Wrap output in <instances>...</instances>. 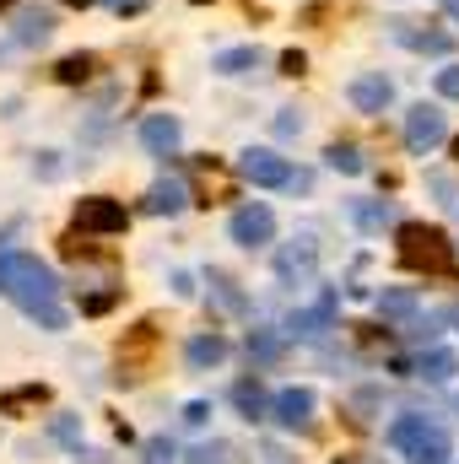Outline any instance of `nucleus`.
<instances>
[{
  "label": "nucleus",
  "instance_id": "27",
  "mask_svg": "<svg viewBox=\"0 0 459 464\" xmlns=\"http://www.w3.org/2000/svg\"><path fill=\"white\" fill-rule=\"evenodd\" d=\"M146 464H179L173 443H168V438H151V443H146Z\"/></svg>",
  "mask_w": 459,
  "mask_h": 464
},
{
  "label": "nucleus",
  "instance_id": "3",
  "mask_svg": "<svg viewBox=\"0 0 459 464\" xmlns=\"http://www.w3.org/2000/svg\"><path fill=\"white\" fill-rule=\"evenodd\" d=\"M389 449H400L405 464H449L454 438H449V427L433 421V416H400V421L389 427Z\"/></svg>",
  "mask_w": 459,
  "mask_h": 464
},
{
  "label": "nucleus",
  "instance_id": "12",
  "mask_svg": "<svg viewBox=\"0 0 459 464\" xmlns=\"http://www.w3.org/2000/svg\"><path fill=\"white\" fill-rule=\"evenodd\" d=\"M336 324V292H325L314 308H303V314H292L287 319V335H298V341H319L325 330Z\"/></svg>",
  "mask_w": 459,
  "mask_h": 464
},
{
  "label": "nucleus",
  "instance_id": "5",
  "mask_svg": "<svg viewBox=\"0 0 459 464\" xmlns=\"http://www.w3.org/2000/svg\"><path fill=\"white\" fill-rule=\"evenodd\" d=\"M314 389H303V383H292V389H281L276 400H270V421L281 427V432H314Z\"/></svg>",
  "mask_w": 459,
  "mask_h": 464
},
{
  "label": "nucleus",
  "instance_id": "30",
  "mask_svg": "<svg viewBox=\"0 0 459 464\" xmlns=\"http://www.w3.org/2000/svg\"><path fill=\"white\" fill-rule=\"evenodd\" d=\"M206 421H211V405H206V400L184 405V427H206Z\"/></svg>",
  "mask_w": 459,
  "mask_h": 464
},
{
  "label": "nucleus",
  "instance_id": "36",
  "mask_svg": "<svg viewBox=\"0 0 459 464\" xmlns=\"http://www.w3.org/2000/svg\"><path fill=\"white\" fill-rule=\"evenodd\" d=\"M11 5H16V0H0V11H11Z\"/></svg>",
  "mask_w": 459,
  "mask_h": 464
},
{
  "label": "nucleus",
  "instance_id": "34",
  "mask_svg": "<svg viewBox=\"0 0 459 464\" xmlns=\"http://www.w3.org/2000/svg\"><path fill=\"white\" fill-rule=\"evenodd\" d=\"M109 5H114L119 16H135V11H146V0H109Z\"/></svg>",
  "mask_w": 459,
  "mask_h": 464
},
{
  "label": "nucleus",
  "instance_id": "2",
  "mask_svg": "<svg viewBox=\"0 0 459 464\" xmlns=\"http://www.w3.org/2000/svg\"><path fill=\"white\" fill-rule=\"evenodd\" d=\"M400 243V265L405 270H427V276H454V243L444 227H427V222H400L395 227Z\"/></svg>",
  "mask_w": 459,
  "mask_h": 464
},
{
  "label": "nucleus",
  "instance_id": "17",
  "mask_svg": "<svg viewBox=\"0 0 459 464\" xmlns=\"http://www.w3.org/2000/svg\"><path fill=\"white\" fill-rule=\"evenodd\" d=\"M259 44H238V49H222L217 60H211V71H222V76H249V71H259Z\"/></svg>",
  "mask_w": 459,
  "mask_h": 464
},
{
  "label": "nucleus",
  "instance_id": "7",
  "mask_svg": "<svg viewBox=\"0 0 459 464\" xmlns=\"http://www.w3.org/2000/svg\"><path fill=\"white\" fill-rule=\"evenodd\" d=\"M228 237H232V243H243V248L270 243V237H276V217H270V206H259V200L238 206V211H232V222H228Z\"/></svg>",
  "mask_w": 459,
  "mask_h": 464
},
{
  "label": "nucleus",
  "instance_id": "37",
  "mask_svg": "<svg viewBox=\"0 0 459 464\" xmlns=\"http://www.w3.org/2000/svg\"><path fill=\"white\" fill-rule=\"evenodd\" d=\"M449 319H454V324H459V308H454V314H449Z\"/></svg>",
  "mask_w": 459,
  "mask_h": 464
},
{
  "label": "nucleus",
  "instance_id": "18",
  "mask_svg": "<svg viewBox=\"0 0 459 464\" xmlns=\"http://www.w3.org/2000/svg\"><path fill=\"white\" fill-rule=\"evenodd\" d=\"M351 222L362 232H384L395 227V206L389 200H351Z\"/></svg>",
  "mask_w": 459,
  "mask_h": 464
},
{
  "label": "nucleus",
  "instance_id": "33",
  "mask_svg": "<svg viewBox=\"0 0 459 464\" xmlns=\"http://www.w3.org/2000/svg\"><path fill=\"white\" fill-rule=\"evenodd\" d=\"M303 65H308V60H303L298 49H287V54H281V71H287V76H303Z\"/></svg>",
  "mask_w": 459,
  "mask_h": 464
},
{
  "label": "nucleus",
  "instance_id": "23",
  "mask_svg": "<svg viewBox=\"0 0 459 464\" xmlns=\"http://www.w3.org/2000/svg\"><path fill=\"white\" fill-rule=\"evenodd\" d=\"M325 162H330V168H336V173H351V179H356V173H362V168H367V162H362V151H356V146H351V140H336V146H330V151H325Z\"/></svg>",
  "mask_w": 459,
  "mask_h": 464
},
{
  "label": "nucleus",
  "instance_id": "11",
  "mask_svg": "<svg viewBox=\"0 0 459 464\" xmlns=\"http://www.w3.org/2000/svg\"><path fill=\"white\" fill-rule=\"evenodd\" d=\"M395 372H411V378H427V383H449L459 372V356L449 346H433V351H422L416 362H395Z\"/></svg>",
  "mask_w": 459,
  "mask_h": 464
},
{
  "label": "nucleus",
  "instance_id": "19",
  "mask_svg": "<svg viewBox=\"0 0 459 464\" xmlns=\"http://www.w3.org/2000/svg\"><path fill=\"white\" fill-rule=\"evenodd\" d=\"M232 405L249 416V421H259L265 411H270V400H265V389H259V378H238L232 383Z\"/></svg>",
  "mask_w": 459,
  "mask_h": 464
},
{
  "label": "nucleus",
  "instance_id": "32",
  "mask_svg": "<svg viewBox=\"0 0 459 464\" xmlns=\"http://www.w3.org/2000/svg\"><path fill=\"white\" fill-rule=\"evenodd\" d=\"M303 130V119L292 114V109H281V119H276V135H298Z\"/></svg>",
  "mask_w": 459,
  "mask_h": 464
},
{
  "label": "nucleus",
  "instance_id": "26",
  "mask_svg": "<svg viewBox=\"0 0 459 464\" xmlns=\"http://www.w3.org/2000/svg\"><path fill=\"white\" fill-rule=\"evenodd\" d=\"M44 394H49V389H44V383H33V389H11L0 405H5V411H16V405H33V400H44Z\"/></svg>",
  "mask_w": 459,
  "mask_h": 464
},
{
  "label": "nucleus",
  "instance_id": "15",
  "mask_svg": "<svg viewBox=\"0 0 459 464\" xmlns=\"http://www.w3.org/2000/svg\"><path fill=\"white\" fill-rule=\"evenodd\" d=\"M184 206H190V189H184L179 179H157V184L146 189V200H141L146 217H179Z\"/></svg>",
  "mask_w": 459,
  "mask_h": 464
},
{
  "label": "nucleus",
  "instance_id": "6",
  "mask_svg": "<svg viewBox=\"0 0 459 464\" xmlns=\"http://www.w3.org/2000/svg\"><path fill=\"white\" fill-rule=\"evenodd\" d=\"M449 140V119L438 114L433 103H416L411 114H405V146L416 151V157H427V151H438Z\"/></svg>",
  "mask_w": 459,
  "mask_h": 464
},
{
  "label": "nucleus",
  "instance_id": "4",
  "mask_svg": "<svg viewBox=\"0 0 459 464\" xmlns=\"http://www.w3.org/2000/svg\"><path fill=\"white\" fill-rule=\"evenodd\" d=\"M238 173H243L254 189H292V162L276 157V151H265V146H249V151L238 157Z\"/></svg>",
  "mask_w": 459,
  "mask_h": 464
},
{
  "label": "nucleus",
  "instance_id": "16",
  "mask_svg": "<svg viewBox=\"0 0 459 464\" xmlns=\"http://www.w3.org/2000/svg\"><path fill=\"white\" fill-rule=\"evenodd\" d=\"M184 356H190V367H195V372H206V367H222V362H228V341H222L217 330H200V335H190Z\"/></svg>",
  "mask_w": 459,
  "mask_h": 464
},
{
  "label": "nucleus",
  "instance_id": "25",
  "mask_svg": "<svg viewBox=\"0 0 459 464\" xmlns=\"http://www.w3.org/2000/svg\"><path fill=\"white\" fill-rule=\"evenodd\" d=\"M49 432H54L60 443H71V449L82 443V421H76V416H54V421H49Z\"/></svg>",
  "mask_w": 459,
  "mask_h": 464
},
{
  "label": "nucleus",
  "instance_id": "28",
  "mask_svg": "<svg viewBox=\"0 0 459 464\" xmlns=\"http://www.w3.org/2000/svg\"><path fill=\"white\" fill-rule=\"evenodd\" d=\"M190 464H232V454L222 449V443H211V449H195V454H190Z\"/></svg>",
  "mask_w": 459,
  "mask_h": 464
},
{
  "label": "nucleus",
  "instance_id": "20",
  "mask_svg": "<svg viewBox=\"0 0 459 464\" xmlns=\"http://www.w3.org/2000/svg\"><path fill=\"white\" fill-rule=\"evenodd\" d=\"M54 33V11H22L16 16V44H44Z\"/></svg>",
  "mask_w": 459,
  "mask_h": 464
},
{
  "label": "nucleus",
  "instance_id": "10",
  "mask_svg": "<svg viewBox=\"0 0 459 464\" xmlns=\"http://www.w3.org/2000/svg\"><path fill=\"white\" fill-rule=\"evenodd\" d=\"M346 98H351L356 114H384V109L395 103V82H389L384 71H362V76L346 87Z\"/></svg>",
  "mask_w": 459,
  "mask_h": 464
},
{
  "label": "nucleus",
  "instance_id": "9",
  "mask_svg": "<svg viewBox=\"0 0 459 464\" xmlns=\"http://www.w3.org/2000/svg\"><path fill=\"white\" fill-rule=\"evenodd\" d=\"M124 227H130V211L109 195H87L76 206V232H124Z\"/></svg>",
  "mask_w": 459,
  "mask_h": 464
},
{
  "label": "nucleus",
  "instance_id": "21",
  "mask_svg": "<svg viewBox=\"0 0 459 464\" xmlns=\"http://www.w3.org/2000/svg\"><path fill=\"white\" fill-rule=\"evenodd\" d=\"M378 314L384 319H411L416 314V292L411 286H384L378 292Z\"/></svg>",
  "mask_w": 459,
  "mask_h": 464
},
{
  "label": "nucleus",
  "instance_id": "24",
  "mask_svg": "<svg viewBox=\"0 0 459 464\" xmlns=\"http://www.w3.org/2000/svg\"><path fill=\"white\" fill-rule=\"evenodd\" d=\"M249 356L276 362V356H281V335H276V330H254V335H249Z\"/></svg>",
  "mask_w": 459,
  "mask_h": 464
},
{
  "label": "nucleus",
  "instance_id": "22",
  "mask_svg": "<svg viewBox=\"0 0 459 464\" xmlns=\"http://www.w3.org/2000/svg\"><path fill=\"white\" fill-rule=\"evenodd\" d=\"M93 71H98V54H65V60L54 65V82L76 87V82H93Z\"/></svg>",
  "mask_w": 459,
  "mask_h": 464
},
{
  "label": "nucleus",
  "instance_id": "35",
  "mask_svg": "<svg viewBox=\"0 0 459 464\" xmlns=\"http://www.w3.org/2000/svg\"><path fill=\"white\" fill-rule=\"evenodd\" d=\"M444 11H449V16L459 22V0H444Z\"/></svg>",
  "mask_w": 459,
  "mask_h": 464
},
{
  "label": "nucleus",
  "instance_id": "1",
  "mask_svg": "<svg viewBox=\"0 0 459 464\" xmlns=\"http://www.w3.org/2000/svg\"><path fill=\"white\" fill-rule=\"evenodd\" d=\"M0 297H11L33 324L44 330H65V308H60V276L27 254V248H0Z\"/></svg>",
  "mask_w": 459,
  "mask_h": 464
},
{
  "label": "nucleus",
  "instance_id": "38",
  "mask_svg": "<svg viewBox=\"0 0 459 464\" xmlns=\"http://www.w3.org/2000/svg\"><path fill=\"white\" fill-rule=\"evenodd\" d=\"M195 5H206V0H195Z\"/></svg>",
  "mask_w": 459,
  "mask_h": 464
},
{
  "label": "nucleus",
  "instance_id": "29",
  "mask_svg": "<svg viewBox=\"0 0 459 464\" xmlns=\"http://www.w3.org/2000/svg\"><path fill=\"white\" fill-rule=\"evenodd\" d=\"M438 92L459 103V65H444V71H438Z\"/></svg>",
  "mask_w": 459,
  "mask_h": 464
},
{
  "label": "nucleus",
  "instance_id": "13",
  "mask_svg": "<svg viewBox=\"0 0 459 464\" xmlns=\"http://www.w3.org/2000/svg\"><path fill=\"white\" fill-rule=\"evenodd\" d=\"M179 140H184V124L173 114H146L141 119V146H146V151L168 157V151H179Z\"/></svg>",
  "mask_w": 459,
  "mask_h": 464
},
{
  "label": "nucleus",
  "instance_id": "8",
  "mask_svg": "<svg viewBox=\"0 0 459 464\" xmlns=\"http://www.w3.org/2000/svg\"><path fill=\"white\" fill-rule=\"evenodd\" d=\"M314 270H319V243H314L308 232L276 248V276H281V281H292V286H298V281H308Z\"/></svg>",
  "mask_w": 459,
  "mask_h": 464
},
{
  "label": "nucleus",
  "instance_id": "31",
  "mask_svg": "<svg viewBox=\"0 0 459 464\" xmlns=\"http://www.w3.org/2000/svg\"><path fill=\"white\" fill-rule=\"evenodd\" d=\"M211 286H217V297H222L228 308H243V297L232 292V281H228V276H211Z\"/></svg>",
  "mask_w": 459,
  "mask_h": 464
},
{
  "label": "nucleus",
  "instance_id": "14",
  "mask_svg": "<svg viewBox=\"0 0 459 464\" xmlns=\"http://www.w3.org/2000/svg\"><path fill=\"white\" fill-rule=\"evenodd\" d=\"M395 38H400L405 49H416V54H449V49H454V33L422 27V22H395Z\"/></svg>",
  "mask_w": 459,
  "mask_h": 464
}]
</instances>
